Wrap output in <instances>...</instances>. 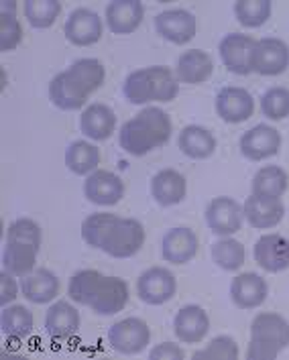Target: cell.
<instances>
[{
	"instance_id": "1",
	"label": "cell",
	"mask_w": 289,
	"mask_h": 360,
	"mask_svg": "<svg viewBox=\"0 0 289 360\" xmlns=\"http://www.w3.org/2000/svg\"><path fill=\"white\" fill-rule=\"evenodd\" d=\"M86 245L115 259H129L145 245V226L135 218H120L110 212L90 214L82 222Z\"/></svg>"
},
{
	"instance_id": "2",
	"label": "cell",
	"mask_w": 289,
	"mask_h": 360,
	"mask_svg": "<svg viewBox=\"0 0 289 360\" xmlns=\"http://www.w3.org/2000/svg\"><path fill=\"white\" fill-rule=\"evenodd\" d=\"M68 295L72 302L90 307L98 316H115L129 304V285L120 277L82 269L72 275Z\"/></svg>"
},
{
	"instance_id": "3",
	"label": "cell",
	"mask_w": 289,
	"mask_h": 360,
	"mask_svg": "<svg viewBox=\"0 0 289 360\" xmlns=\"http://www.w3.org/2000/svg\"><path fill=\"white\" fill-rule=\"evenodd\" d=\"M104 65L94 57L74 61L49 84V100L59 110H79L104 84Z\"/></svg>"
},
{
	"instance_id": "4",
	"label": "cell",
	"mask_w": 289,
	"mask_h": 360,
	"mask_svg": "<svg viewBox=\"0 0 289 360\" xmlns=\"http://www.w3.org/2000/svg\"><path fill=\"white\" fill-rule=\"evenodd\" d=\"M172 131L174 127L169 114L157 106H147L120 127L118 143L122 151L133 157H143L163 147L169 141Z\"/></svg>"
},
{
	"instance_id": "5",
	"label": "cell",
	"mask_w": 289,
	"mask_h": 360,
	"mask_svg": "<svg viewBox=\"0 0 289 360\" xmlns=\"http://www.w3.org/2000/svg\"><path fill=\"white\" fill-rule=\"evenodd\" d=\"M41 226L31 218H19L6 230V243L2 250V266L15 277H25L35 271Z\"/></svg>"
},
{
	"instance_id": "6",
	"label": "cell",
	"mask_w": 289,
	"mask_h": 360,
	"mask_svg": "<svg viewBox=\"0 0 289 360\" xmlns=\"http://www.w3.org/2000/svg\"><path fill=\"white\" fill-rule=\"evenodd\" d=\"M122 94L131 104L172 102L179 94V84L169 68L151 65L129 74L122 86Z\"/></svg>"
},
{
	"instance_id": "7",
	"label": "cell",
	"mask_w": 289,
	"mask_h": 360,
	"mask_svg": "<svg viewBox=\"0 0 289 360\" xmlns=\"http://www.w3.org/2000/svg\"><path fill=\"white\" fill-rule=\"evenodd\" d=\"M289 346V323L275 311L255 316L251 323V344L247 350L249 360H271Z\"/></svg>"
},
{
	"instance_id": "8",
	"label": "cell",
	"mask_w": 289,
	"mask_h": 360,
	"mask_svg": "<svg viewBox=\"0 0 289 360\" xmlns=\"http://www.w3.org/2000/svg\"><path fill=\"white\" fill-rule=\"evenodd\" d=\"M151 340L149 326L139 318H124L110 326L108 344L120 354H139Z\"/></svg>"
},
{
	"instance_id": "9",
	"label": "cell",
	"mask_w": 289,
	"mask_h": 360,
	"mask_svg": "<svg viewBox=\"0 0 289 360\" xmlns=\"http://www.w3.org/2000/svg\"><path fill=\"white\" fill-rule=\"evenodd\" d=\"M136 291L145 304H167L169 300H174L175 291H177V279H175L174 273L165 266H151L139 277Z\"/></svg>"
},
{
	"instance_id": "10",
	"label": "cell",
	"mask_w": 289,
	"mask_h": 360,
	"mask_svg": "<svg viewBox=\"0 0 289 360\" xmlns=\"http://www.w3.org/2000/svg\"><path fill=\"white\" fill-rule=\"evenodd\" d=\"M245 210L229 195L214 198L206 208V224L218 236H231L243 228Z\"/></svg>"
},
{
	"instance_id": "11",
	"label": "cell",
	"mask_w": 289,
	"mask_h": 360,
	"mask_svg": "<svg viewBox=\"0 0 289 360\" xmlns=\"http://www.w3.org/2000/svg\"><path fill=\"white\" fill-rule=\"evenodd\" d=\"M257 41L251 35L243 33H229L220 41V59L222 63L236 76H247L252 72V53H255Z\"/></svg>"
},
{
	"instance_id": "12",
	"label": "cell",
	"mask_w": 289,
	"mask_h": 360,
	"mask_svg": "<svg viewBox=\"0 0 289 360\" xmlns=\"http://www.w3.org/2000/svg\"><path fill=\"white\" fill-rule=\"evenodd\" d=\"M289 68V47L285 41L265 37L257 41L252 53V72L261 76H279Z\"/></svg>"
},
{
	"instance_id": "13",
	"label": "cell",
	"mask_w": 289,
	"mask_h": 360,
	"mask_svg": "<svg viewBox=\"0 0 289 360\" xmlns=\"http://www.w3.org/2000/svg\"><path fill=\"white\" fill-rule=\"evenodd\" d=\"M84 195L96 206H115L124 198V184L113 171L96 169L84 181Z\"/></svg>"
},
{
	"instance_id": "14",
	"label": "cell",
	"mask_w": 289,
	"mask_h": 360,
	"mask_svg": "<svg viewBox=\"0 0 289 360\" xmlns=\"http://www.w3.org/2000/svg\"><path fill=\"white\" fill-rule=\"evenodd\" d=\"M155 29L161 37L175 45H186L195 35V17L186 8H169L155 17Z\"/></svg>"
},
{
	"instance_id": "15",
	"label": "cell",
	"mask_w": 289,
	"mask_h": 360,
	"mask_svg": "<svg viewBox=\"0 0 289 360\" xmlns=\"http://www.w3.org/2000/svg\"><path fill=\"white\" fill-rule=\"evenodd\" d=\"M216 112L224 122H245L255 112V98L245 88L226 86L216 94Z\"/></svg>"
},
{
	"instance_id": "16",
	"label": "cell",
	"mask_w": 289,
	"mask_h": 360,
	"mask_svg": "<svg viewBox=\"0 0 289 360\" xmlns=\"http://www.w3.org/2000/svg\"><path fill=\"white\" fill-rule=\"evenodd\" d=\"M240 153L251 161H263L279 153L281 134L275 127L257 124L240 136Z\"/></svg>"
},
{
	"instance_id": "17",
	"label": "cell",
	"mask_w": 289,
	"mask_h": 360,
	"mask_svg": "<svg viewBox=\"0 0 289 360\" xmlns=\"http://www.w3.org/2000/svg\"><path fill=\"white\" fill-rule=\"evenodd\" d=\"M63 33L65 39L77 47L94 45L102 37V19L90 8H76L65 20Z\"/></svg>"
},
{
	"instance_id": "18",
	"label": "cell",
	"mask_w": 289,
	"mask_h": 360,
	"mask_svg": "<svg viewBox=\"0 0 289 360\" xmlns=\"http://www.w3.org/2000/svg\"><path fill=\"white\" fill-rule=\"evenodd\" d=\"M257 265L267 273L289 269V240L281 234H263L252 248Z\"/></svg>"
},
{
	"instance_id": "19",
	"label": "cell",
	"mask_w": 289,
	"mask_h": 360,
	"mask_svg": "<svg viewBox=\"0 0 289 360\" xmlns=\"http://www.w3.org/2000/svg\"><path fill=\"white\" fill-rule=\"evenodd\" d=\"M198 255V236L192 228L177 226L165 232L161 240V257L167 263L186 265Z\"/></svg>"
},
{
	"instance_id": "20",
	"label": "cell",
	"mask_w": 289,
	"mask_h": 360,
	"mask_svg": "<svg viewBox=\"0 0 289 360\" xmlns=\"http://www.w3.org/2000/svg\"><path fill=\"white\" fill-rule=\"evenodd\" d=\"M210 318L204 307L200 305H186L177 311L174 320V332L177 340L184 344H200L208 336Z\"/></svg>"
},
{
	"instance_id": "21",
	"label": "cell",
	"mask_w": 289,
	"mask_h": 360,
	"mask_svg": "<svg viewBox=\"0 0 289 360\" xmlns=\"http://www.w3.org/2000/svg\"><path fill=\"white\" fill-rule=\"evenodd\" d=\"M79 311L68 302H56L45 314V332L51 340H72L79 330Z\"/></svg>"
},
{
	"instance_id": "22",
	"label": "cell",
	"mask_w": 289,
	"mask_h": 360,
	"mask_svg": "<svg viewBox=\"0 0 289 360\" xmlns=\"http://www.w3.org/2000/svg\"><path fill=\"white\" fill-rule=\"evenodd\" d=\"M145 17L141 0H113L106 6V22L115 35H129L139 29Z\"/></svg>"
},
{
	"instance_id": "23",
	"label": "cell",
	"mask_w": 289,
	"mask_h": 360,
	"mask_svg": "<svg viewBox=\"0 0 289 360\" xmlns=\"http://www.w3.org/2000/svg\"><path fill=\"white\" fill-rule=\"evenodd\" d=\"M269 287L257 273L236 275L231 283V300L240 309H255L267 300Z\"/></svg>"
},
{
	"instance_id": "24",
	"label": "cell",
	"mask_w": 289,
	"mask_h": 360,
	"mask_svg": "<svg viewBox=\"0 0 289 360\" xmlns=\"http://www.w3.org/2000/svg\"><path fill=\"white\" fill-rule=\"evenodd\" d=\"M20 291L31 304H49L58 297L59 279L49 269H35L20 281Z\"/></svg>"
},
{
	"instance_id": "25",
	"label": "cell",
	"mask_w": 289,
	"mask_h": 360,
	"mask_svg": "<svg viewBox=\"0 0 289 360\" xmlns=\"http://www.w3.org/2000/svg\"><path fill=\"white\" fill-rule=\"evenodd\" d=\"M116 129V114L106 104H90L79 114V131L92 141H106Z\"/></svg>"
},
{
	"instance_id": "26",
	"label": "cell",
	"mask_w": 289,
	"mask_h": 360,
	"mask_svg": "<svg viewBox=\"0 0 289 360\" xmlns=\"http://www.w3.org/2000/svg\"><path fill=\"white\" fill-rule=\"evenodd\" d=\"M186 177L175 169L157 171L151 179V195L159 206H175L186 198Z\"/></svg>"
},
{
	"instance_id": "27",
	"label": "cell",
	"mask_w": 289,
	"mask_h": 360,
	"mask_svg": "<svg viewBox=\"0 0 289 360\" xmlns=\"http://www.w3.org/2000/svg\"><path fill=\"white\" fill-rule=\"evenodd\" d=\"M243 210H245L247 222L252 228H259V230L277 226L283 220V214H285L281 200H269V198H259V195L247 198Z\"/></svg>"
},
{
	"instance_id": "28",
	"label": "cell",
	"mask_w": 289,
	"mask_h": 360,
	"mask_svg": "<svg viewBox=\"0 0 289 360\" xmlns=\"http://www.w3.org/2000/svg\"><path fill=\"white\" fill-rule=\"evenodd\" d=\"M212 57L202 49H190V51H184L177 57L175 74H177V79L184 84H192V86L204 84L208 77L212 76Z\"/></svg>"
},
{
	"instance_id": "29",
	"label": "cell",
	"mask_w": 289,
	"mask_h": 360,
	"mask_svg": "<svg viewBox=\"0 0 289 360\" xmlns=\"http://www.w3.org/2000/svg\"><path fill=\"white\" fill-rule=\"evenodd\" d=\"M177 147L190 159H208L216 151V139L208 129L200 124H188L177 136Z\"/></svg>"
},
{
	"instance_id": "30",
	"label": "cell",
	"mask_w": 289,
	"mask_h": 360,
	"mask_svg": "<svg viewBox=\"0 0 289 360\" xmlns=\"http://www.w3.org/2000/svg\"><path fill=\"white\" fill-rule=\"evenodd\" d=\"M289 177L285 171L277 165H267L255 173L252 177V195L259 198H269V200H279L288 191Z\"/></svg>"
},
{
	"instance_id": "31",
	"label": "cell",
	"mask_w": 289,
	"mask_h": 360,
	"mask_svg": "<svg viewBox=\"0 0 289 360\" xmlns=\"http://www.w3.org/2000/svg\"><path fill=\"white\" fill-rule=\"evenodd\" d=\"M98 163H100V151L96 145L88 141H74L65 149V165L76 175H88L96 171Z\"/></svg>"
},
{
	"instance_id": "32",
	"label": "cell",
	"mask_w": 289,
	"mask_h": 360,
	"mask_svg": "<svg viewBox=\"0 0 289 360\" xmlns=\"http://www.w3.org/2000/svg\"><path fill=\"white\" fill-rule=\"evenodd\" d=\"M0 328L4 336L23 340L33 332V314L25 305H6L2 307Z\"/></svg>"
},
{
	"instance_id": "33",
	"label": "cell",
	"mask_w": 289,
	"mask_h": 360,
	"mask_svg": "<svg viewBox=\"0 0 289 360\" xmlns=\"http://www.w3.org/2000/svg\"><path fill=\"white\" fill-rule=\"evenodd\" d=\"M212 261L216 266H220L222 271H238L245 263V247L243 243L224 236L222 240H216L212 245Z\"/></svg>"
},
{
	"instance_id": "34",
	"label": "cell",
	"mask_w": 289,
	"mask_h": 360,
	"mask_svg": "<svg viewBox=\"0 0 289 360\" xmlns=\"http://www.w3.org/2000/svg\"><path fill=\"white\" fill-rule=\"evenodd\" d=\"M23 39V29L20 22L17 20V4L13 2H2L0 8V49L13 51Z\"/></svg>"
},
{
	"instance_id": "35",
	"label": "cell",
	"mask_w": 289,
	"mask_h": 360,
	"mask_svg": "<svg viewBox=\"0 0 289 360\" xmlns=\"http://www.w3.org/2000/svg\"><path fill=\"white\" fill-rule=\"evenodd\" d=\"M234 15L243 27H261L271 17V0H236Z\"/></svg>"
},
{
	"instance_id": "36",
	"label": "cell",
	"mask_w": 289,
	"mask_h": 360,
	"mask_svg": "<svg viewBox=\"0 0 289 360\" xmlns=\"http://www.w3.org/2000/svg\"><path fill=\"white\" fill-rule=\"evenodd\" d=\"M61 13L59 0H27L25 17L35 29H49Z\"/></svg>"
},
{
	"instance_id": "37",
	"label": "cell",
	"mask_w": 289,
	"mask_h": 360,
	"mask_svg": "<svg viewBox=\"0 0 289 360\" xmlns=\"http://www.w3.org/2000/svg\"><path fill=\"white\" fill-rule=\"evenodd\" d=\"M261 112L269 120H283L289 116V90L288 88H269L261 96Z\"/></svg>"
},
{
	"instance_id": "38",
	"label": "cell",
	"mask_w": 289,
	"mask_h": 360,
	"mask_svg": "<svg viewBox=\"0 0 289 360\" xmlns=\"http://www.w3.org/2000/svg\"><path fill=\"white\" fill-rule=\"evenodd\" d=\"M193 359H218L236 360L238 359V344L231 336H216L204 350H198Z\"/></svg>"
},
{
	"instance_id": "39",
	"label": "cell",
	"mask_w": 289,
	"mask_h": 360,
	"mask_svg": "<svg viewBox=\"0 0 289 360\" xmlns=\"http://www.w3.org/2000/svg\"><path fill=\"white\" fill-rule=\"evenodd\" d=\"M19 295V287L15 281V275L8 271L0 273V305L6 307L11 302H15V297Z\"/></svg>"
},
{
	"instance_id": "40",
	"label": "cell",
	"mask_w": 289,
	"mask_h": 360,
	"mask_svg": "<svg viewBox=\"0 0 289 360\" xmlns=\"http://www.w3.org/2000/svg\"><path fill=\"white\" fill-rule=\"evenodd\" d=\"M149 359L151 360H184L186 359V352L174 344V342H163V344H157L153 350L149 352Z\"/></svg>"
}]
</instances>
